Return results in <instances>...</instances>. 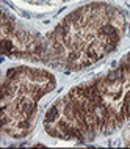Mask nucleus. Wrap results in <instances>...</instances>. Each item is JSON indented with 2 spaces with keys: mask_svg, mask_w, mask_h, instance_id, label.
<instances>
[{
  "mask_svg": "<svg viewBox=\"0 0 130 149\" xmlns=\"http://www.w3.org/2000/svg\"><path fill=\"white\" fill-rule=\"evenodd\" d=\"M125 29L124 11L107 2L75 8L44 33L24 29L3 13L2 50L10 58L44 64L61 72H75L108 57L122 41Z\"/></svg>",
  "mask_w": 130,
  "mask_h": 149,
  "instance_id": "f257e3e1",
  "label": "nucleus"
},
{
  "mask_svg": "<svg viewBox=\"0 0 130 149\" xmlns=\"http://www.w3.org/2000/svg\"><path fill=\"white\" fill-rule=\"evenodd\" d=\"M130 121V52L105 74L79 83L47 110V135L66 141H94Z\"/></svg>",
  "mask_w": 130,
  "mask_h": 149,
  "instance_id": "f03ea898",
  "label": "nucleus"
},
{
  "mask_svg": "<svg viewBox=\"0 0 130 149\" xmlns=\"http://www.w3.org/2000/svg\"><path fill=\"white\" fill-rule=\"evenodd\" d=\"M56 86L54 72L38 66L19 64L6 71L2 80V132L13 140L33 132L39 102Z\"/></svg>",
  "mask_w": 130,
  "mask_h": 149,
  "instance_id": "7ed1b4c3",
  "label": "nucleus"
}]
</instances>
